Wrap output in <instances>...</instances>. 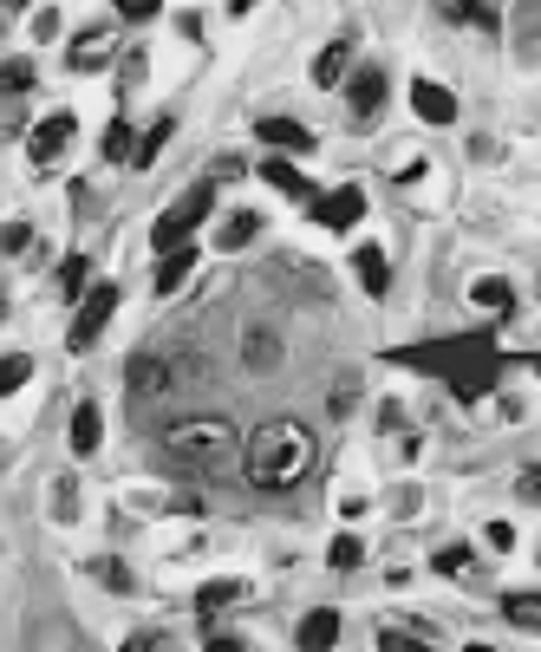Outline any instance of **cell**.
<instances>
[{"label":"cell","mask_w":541,"mask_h":652,"mask_svg":"<svg viewBox=\"0 0 541 652\" xmlns=\"http://www.w3.org/2000/svg\"><path fill=\"white\" fill-rule=\"evenodd\" d=\"M255 235H261V216H255V209H235V216H222V222H216V248H222V255L248 248Z\"/></svg>","instance_id":"ac0fdd59"},{"label":"cell","mask_w":541,"mask_h":652,"mask_svg":"<svg viewBox=\"0 0 541 652\" xmlns=\"http://www.w3.org/2000/svg\"><path fill=\"white\" fill-rule=\"evenodd\" d=\"M20 248H33V229H26V222H7V229H0V255H20Z\"/></svg>","instance_id":"836d02e7"},{"label":"cell","mask_w":541,"mask_h":652,"mask_svg":"<svg viewBox=\"0 0 541 652\" xmlns=\"http://www.w3.org/2000/svg\"><path fill=\"white\" fill-rule=\"evenodd\" d=\"M398 359H405V366H438L464 405L490 398L496 379H503V366H509V359L496 353V333H490V327H483V333H464V340H444V346H411V353H398Z\"/></svg>","instance_id":"6da1fadb"},{"label":"cell","mask_w":541,"mask_h":652,"mask_svg":"<svg viewBox=\"0 0 541 652\" xmlns=\"http://www.w3.org/2000/svg\"><path fill=\"white\" fill-rule=\"evenodd\" d=\"M85 575L104 581L111 594H131V568H124V562H104V555H98V562H85Z\"/></svg>","instance_id":"83f0119b"},{"label":"cell","mask_w":541,"mask_h":652,"mask_svg":"<svg viewBox=\"0 0 541 652\" xmlns=\"http://www.w3.org/2000/svg\"><path fill=\"white\" fill-rule=\"evenodd\" d=\"M255 176H261V183H268V189H281V196H287V202H307V209H313V202H320V189H313V176H307V170H294V163H287V157H281V150H274V157H268V163H261V170H255Z\"/></svg>","instance_id":"9c48e42d"},{"label":"cell","mask_w":541,"mask_h":652,"mask_svg":"<svg viewBox=\"0 0 541 652\" xmlns=\"http://www.w3.org/2000/svg\"><path fill=\"white\" fill-rule=\"evenodd\" d=\"M353 405H359V372H346V379L327 392V411H333V418H340V411H353Z\"/></svg>","instance_id":"1f68e13d"},{"label":"cell","mask_w":541,"mask_h":652,"mask_svg":"<svg viewBox=\"0 0 541 652\" xmlns=\"http://www.w3.org/2000/svg\"><path fill=\"white\" fill-rule=\"evenodd\" d=\"M516 490H522L529 503H541V464H536V470H522V483H516Z\"/></svg>","instance_id":"60d3db41"},{"label":"cell","mask_w":541,"mask_h":652,"mask_svg":"<svg viewBox=\"0 0 541 652\" xmlns=\"http://www.w3.org/2000/svg\"><path fill=\"white\" fill-rule=\"evenodd\" d=\"M353 274H359V287H366L372 300H385V294H392V261H385V248H372V242H366V248L353 255Z\"/></svg>","instance_id":"5bb4252c"},{"label":"cell","mask_w":541,"mask_h":652,"mask_svg":"<svg viewBox=\"0 0 541 652\" xmlns=\"http://www.w3.org/2000/svg\"><path fill=\"white\" fill-rule=\"evenodd\" d=\"M144 65H150L144 52H131V59H118V85H124V91H131V85H144Z\"/></svg>","instance_id":"74e56055"},{"label":"cell","mask_w":541,"mask_h":652,"mask_svg":"<svg viewBox=\"0 0 541 652\" xmlns=\"http://www.w3.org/2000/svg\"><path fill=\"white\" fill-rule=\"evenodd\" d=\"M464 652H496V647H464Z\"/></svg>","instance_id":"b9f144b4"},{"label":"cell","mask_w":541,"mask_h":652,"mask_svg":"<svg viewBox=\"0 0 541 652\" xmlns=\"http://www.w3.org/2000/svg\"><path fill=\"white\" fill-rule=\"evenodd\" d=\"M340 78H353V46H346V39H333V46L313 59V85H320V91H333Z\"/></svg>","instance_id":"d6986e66"},{"label":"cell","mask_w":541,"mask_h":652,"mask_svg":"<svg viewBox=\"0 0 541 652\" xmlns=\"http://www.w3.org/2000/svg\"><path fill=\"white\" fill-rule=\"evenodd\" d=\"M124 157H137V150H131V124L111 118V124H104V163H124Z\"/></svg>","instance_id":"f546056e"},{"label":"cell","mask_w":541,"mask_h":652,"mask_svg":"<svg viewBox=\"0 0 541 652\" xmlns=\"http://www.w3.org/2000/svg\"><path fill=\"white\" fill-rule=\"evenodd\" d=\"M91 287H98V281H91V261H85V255H72V261L59 268V294H65V300H85Z\"/></svg>","instance_id":"603a6c76"},{"label":"cell","mask_w":541,"mask_h":652,"mask_svg":"<svg viewBox=\"0 0 541 652\" xmlns=\"http://www.w3.org/2000/svg\"><path fill=\"white\" fill-rule=\"evenodd\" d=\"M242 451H248V438H235L229 418H183V425L163 431V457L183 464V470H196V477H222V470H235Z\"/></svg>","instance_id":"3957f363"},{"label":"cell","mask_w":541,"mask_h":652,"mask_svg":"<svg viewBox=\"0 0 541 652\" xmlns=\"http://www.w3.org/2000/svg\"><path fill=\"white\" fill-rule=\"evenodd\" d=\"M202 652H248V640H235V633H209Z\"/></svg>","instance_id":"ab89813d"},{"label":"cell","mask_w":541,"mask_h":652,"mask_svg":"<svg viewBox=\"0 0 541 652\" xmlns=\"http://www.w3.org/2000/svg\"><path fill=\"white\" fill-rule=\"evenodd\" d=\"M503 614H509V627L541 633V594H503Z\"/></svg>","instance_id":"484cf974"},{"label":"cell","mask_w":541,"mask_h":652,"mask_svg":"<svg viewBox=\"0 0 541 652\" xmlns=\"http://www.w3.org/2000/svg\"><path fill=\"white\" fill-rule=\"evenodd\" d=\"M483 549H490V555H509V549H516V529H509V522H490V529H483Z\"/></svg>","instance_id":"e575fe53"},{"label":"cell","mask_w":541,"mask_h":652,"mask_svg":"<svg viewBox=\"0 0 541 652\" xmlns=\"http://www.w3.org/2000/svg\"><path fill=\"white\" fill-rule=\"evenodd\" d=\"M7 7H26V0H7Z\"/></svg>","instance_id":"7bdbcfd3"},{"label":"cell","mask_w":541,"mask_h":652,"mask_svg":"<svg viewBox=\"0 0 541 652\" xmlns=\"http://www.w3.org/2000/svg\"><path fill=\"white\" fill-rule=\"evenodd\" d=\"M438 575H470V549H464V542L438 549Z\"/></svg>","instance_id":"d6a6232c"},{"label":"cell","mask_w":541,"mask_h":652,"mask_svg":"<svg viewBox=\"0 0 541 652\" xmlns=\"http://www.w3.org/2000/svg\"><path fill=\"white\" fill-rule=\"evenodd\" d=\"M111 313H118V287H111V281H98V287L78 300V313H72V327H65V346H72V353H91V346L104 340Z\"/></svg>","instance_id":"5b68a950"},{"label":"cell","mask_w":541,"mask_h":652,"mask_svg":"<svg viewBox=\"0 0 541 652\" xmlns=\"http://www.w3.org/2000/svg\"><path fill=\"white\" fill-rule=\"evenodd\" d=\"M294 640H300V652H333V640H340V614H333V607H313V614L294 627Z\"/></svg>","instance_id":"2e32d148"},{"label":"cell","mask_w":541,"mask_h":652,"mask_svg":"<svg viewBox=\"0 0 541 652\" xmlns=\"http://www.w3.org/2000/svg\"><path fill=\"white\" fill-rule=\"evenodd\" d=\"M470 300H477L483 313H509V300H516V294H509V281H503V274H496V281L483 274V281H470Z\"/></svg>","instance_id":"cb8c5ba5"},{"label":"cell","mask_w":541,"mask_h":652,"mask_svg":"<svg viewBox=\"0 0 541 652\" xmlns=\"http://www.w3.org/2000/svg\"><path fill=\"white\" fill-rule=\"evenodd\" d=\"M33 91V59H7L0 65V98H26Z\"/></svg>","instance_id":"4316f807"},{"label":"cell","mask_w":541,"mask_h":652,"mask_svg":"<svg viewBox=\"0 0 541 652\" xmlns=\"http://www.w3.org/2000/svg\"><path fill=\"white\" fill-rule=\"evenodd\" d=\"M0 313H7V300H0Z\"/></svg>","instance_id":"ee69618b"},{"label":"cell","mask_w":541,"mask_h":652,"mask_svg":"<svg viewBox=\"0 0 541 652\" xmlns=\"http://www.w3.org/2000/svg\"><path fill=\"white\" fill-rule=\"evenodd\" d=\"M26 379H33V359H26V353H7V359H0V398H13Z\"/></svg>","instance_id":"f1b7e54d"},{"label":"cell","mask_w":541,"mask_h":652,"mask_svg":"<svg viewBox=\"0 0 541 652\" xmlns=\"http://www.w3.org/2000/svg\"><path fill=\"white\" fill-rule=\"evenodd\" d=\"M242 366H248V372H274V366H281V340H274L268 327H248V340H242Z\"/></svg>","instance_id":"ffe728a7"},{"label":"cell","mask_w":541,"mask_h":652,"mask_svg":"<svg viewBox=\"0 0 541 652\" xmlns=\"http://www.w3.org/2000/svg\"><path fill=\"white\" fill-rule=\"evenodd\" d=\"M255 131H261L281 157H307V150H313V131H307V124H294V118H261Z\"/></svg>","instance_id":"4fadbf2b"},{"label":"cell","mask_w":541,"mask_h":652,"mask_svg":"<svg viewBox=\"0 0 541 652\" xmlns=\"http://www.w3.org/2000/svg\"><path fill=\"white\" fill-rule=\"evenodd\" d=\"M157 7H163V0H118V20L144 26V20H157Z\"/></svg>","instance_id":"d590c367"},{"label":"cell","mask_w":541,"mask_h":652,"mask_svg":"<svg viewBox=\"0 0 541 652\" xmlns=\"http://www.w3.org/2000/svg\"><path fill=\"white\" fill-rule=\"evenodd\" d=\"M359 216H366V189H359V183H340V189H327V196L313 202V222H320V229H333V235H340V229H353Z\"/></svg>","instance_id":"ba28073f"},{"label":"cell","mask_w":541,"mask_h":652,"mask_svg":"<svg viewBox=\"0 0 541 652\" xmlns=\"http://www.w3.org/2000/svg\"><path fill=\"white\" fill-rule=\"evenodd\" d=\"M242 470L255 490H287L313 470V431L300 418H268L261 431H248V451H242Z\"/></svg>","instance_id":"7a4b0ae2"},{"label":"cell","mask_w":541,"mask_h":652,"mask_svg":"<svg viewBox=\"0 0 541 652\" xmlns=\"http://www.w3.org/2000/svg\"><path fill=\"white\" fill-rule=\"evenodd\" d=\"M170 131H176V118H157V124L144 131V144H137V157H131V163H137V170H150V163L163 157V144H170Z\"/></svg>","instance_id":"d4e9b609"},{"label":"cell","mask_w":541,"mask_h":652,"mask_svg":"<svg viewBox=\"0 0 541 652\" xmlns=\"http://www.w3.org/2000/svg\"><path fill=\"white\" fill-rule=\"evenodd\" d=\"M359 555H366V549H359V536H333L327 568H333V575H346V568H359Z\"/></svg>","instance_id":"4dcf8cb0"},{"label":"cell","mask_w":541,"mask_h":652,"mask_svg":"<svg viewBox=\"0 0 541 652\" xmlns=\"http://www.w3.org/2000/svg\"><path fill=\"white\" fill-rule=\"evenodd\" d=\"M189 274H196V242H183V248L157 255V274H150V287H157V294H176Z\"/></svg>","instance_id":"9a60e30c"},{"label":"cell","mask_w":541,"mask_h":652,"mask_svg":"<svg viewBox=\"0 0 541 652\" xmlns=\"http://www.w3.org/2000/svg\"><path fill=\"white\" fill-rule=\"evenodd\" d=\"M411 111H418L425 124H451V118H457V98H451V85L418 78V85H411Z\"/></svg>","instance_id":"8fae6325"},{"label":"cell","mask_w":541,"mask_h":652,"mask_svg":"<svg viewBox=\"0 0 541 652\" xmlns=\"http://www.w3.org/2000/svg\"><path fill=\"white\" fill-rule=\"evenodd\" d=\"M438 13L457 20V26H477V33H496V26H503V13H496L490 0H438Z\"/></svg>","instance_id":"e0dca14e"},{"label":"cell","mask_w":541,"mask_h":652,"mask_svg":"<svg viewBox=\"0 0 541 652\" xmlns=\"http://www.w3.org/2000/svg\"><path fill=\"white\" fill-rule=\"evenodd\" d=\"M385 91H392V78H385L379 65H353V78H346V98H353V124H359V131H372V124H379V111H385Z\"/></svg>","instance_id":"8992f818"},{"label":"cell","mask_w":541,"mask_h":652,"mask_svg":"<svg viewBox=\"0 0 541 652\" xmlns=\"http://www.w3.org/2000/svg\"><path fill=\"white\" fill-rule=\"evenodd\" d=\"M235 601H248V581H209V588L196 594V614H222V607H235Z\"/></svg>","instance_id":"7402d4cb"},{"label":"cell","mask_w":541,"mask_h":652,"mask_svg":"<svg viewBox=\"0 0 541 652\" xmlns=\"http://www.w3.org/2000/svg\"><path fill=\"white\" fill-rule=\"evenodd\" d=\"M65 438H72V457H91V451H98V438H104V418H98V405H91V398L72 411V431H65Z\"/></svg>","instance_id":"44dd1931"},{"label":"cell","mask_w":541,"mask_h":652,"mask_svg":"<svg viewBox=\"0 0 541 652\" xmlns=\"http://www.w3.org/2000/svg\"><path fill=\"white\" fill-rule=\"evenodd\" d=\"M170 385H176V366H170V359H157V353H150V359H137V366H131V398H137V405L163 398Z\"/></svg>","instance_id":"30bf717a"},{"label":"cell","mask_w":541,"mask_h":652,"mask_svg":"<svg viewBox=\"0 0 541 652\" xmlns=\"http://www.w3.org/2000/svg\"><path fill=\"white\" fill-rule=\"evenodd\" d=\"M379 652H431V647L411 640V633H398V627H385V633H379Z\"/></svg>","instance_id":"8d00e7d4"},{"label":"cell","mask_w":541,"mask_h":652,"mask_svg":"<svg viewBox=\"0 0 541 652\" xmlns=\"http://www.w3.org/2000/svg\"><path fill=\"white\" fill-rule=\"evenodd\" d=\"M72 131H78V118H72V111H46V118L33 124V137H26V157H33L39 170H52V157L72 144Z\"/></svg>","instance_id":"52a82bcc"},{"label":"cell","mask_w":541,"mask_h":652,"mask_svg":"<svg viewBox=\"0 0 541 652\" xmlns=\"http://www.w3.org/2000/svg\"><path fill=\"white\" fill-rule=\"evenodd\" d=\"M111 59V26H91V33H78L72 46H65V65L72 72H98Z\"/></svg>","instance_id":"7c38bea8"},{"label":"cell","mask_w":541,"mask_h":652,"mask_svg":"<svg viewBox=\"0 0 541 652\" xmlns=\"http://www.w3.org/2000/svg\"><path fill=\"white\" fill-rule=\"evenodd\" d=\"M118 652H170V640H163V633H131Z\"/></svg>","instance_id":"f35d334b"},{"label":"cell","mask_w":541,"mask_h":652,"mask_svg":"<svg viewBox=\"0 0 541 652\" xmlns=\"http://www.w3.org/2000/svg\"><path fill=\"white\" fill-rule=\"evenodd\" d=\"M209 209H216V176H202V183H189V189H183V196H176V202H170V209L157 216V229H150V248H157V255H170V248H183V242L196 235V222H202Z\"/></svg>","instance_id":"277c9868"}]
</instances>
